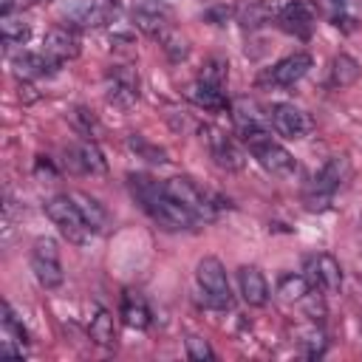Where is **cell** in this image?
Instances as JSON below:
<instances>
[{
    "instance_id": "cell-14",
    "label": "cell",
    "mask_w": 362,
    "mask_h": 362,
    "mask_svg": "<svg viewBox=\"0 0 362 362\" xmlns=\"http://www.w3.org/2000/svg\"><path fill=\"white\" fill-rule=\"evenodd\" d=\"M308 277L314 286H320L325 294H337L342 288V266L334 255L320 252L314 257H308Z\"/></svg>"
},
{
    "instance_id": "cell-17",
    "label": "cell",
    "mask_w": 362,
    "mask_h": 362,
    "mask_svg": "<svg viewBox=\"0 0 362 362\" xmlns=\"http://www.w3.org/2000/svg\"><path fill=\"white\" fill-rule=\"evenodd\" d=\"M68 161L76 173H85V175H105L107 173V161L93 141H76L68 150Z\"/></svg>"
},
{
    "instance_id": "cell-2",
    "label": "cell",
    "mask_w": 362,
    "mask_h": 362,
    "mask_svg": "<svg viewBox=\"0 0 362 362\" xmlns=\"http://www.w3.org/2000/svg\"><path fill=\"white\" fill-rule=\"evenodd\" d=\"M240 139H243L246 150L257 158V164H260L266 173H272L274 178H294V175H297V161H294V156H291L280 141L272 139V130H255V133H246V136H240Z\"/></svg>"
},
{
    "instance_id": "cell-26",
    "label": "cell",
    "mask_w": 362,
    "mask_h": 362,
    "mask_svg": "<svg viewBox=\"0 0 362 362\" xmlns=\"http://www.w3.org/2000/svg\"><path fill=\"white\" fill-rule=\"evenodd\" d=\"M88 334L96 345L102 348H113L116 345V328H113V314L99 308L93 317H90V325H88Z\"/></svg>"
},
{
    "instance_id": "cell-7",
    "label": "cell",
    "mask_w": 362,
    "mask_h": 362,
    "mask_svg": "<svg viewBox=\"0 0 362 362\" xmlns=\"http://www.w3.org/2000/svg\"><path fill=\"white\" fill-rule=\"evenodd\" d=\"M31 272L42 288H59L65 280L62 260H59V246L54 238L40 235L31 246Z\"/></svg>"
},
{
    "instance_id": "cell-30",
    "label": "cell",
    "mask_w": 362,
    "mask_h": 362,
    "mask_svg": "<svg viewBox=\"0 0 362 362\" xmlns=\"http://www.w3.org/2000/svg\"><path fill=\"white\" fill-rule=\"evenodd\" d=\"M127 147H130L139 158H144V161H150V164H164V161H167V153H164L158 144H150L144 136H130V139H127Z\"/></svg>"
},
{
    "instance_id": "cell-12",
    "label": "cell",
    "mask_w": 362,
    "mask_h": 362,
    "mask_svg": "<svg viewBox=\"0 0 362 362\" xmlns=\"http://www.w3.org/2000/svg\"><path fill=\"white\" fill-rule=\"evenodd\" d=\"M314 59L305 54V51H297V54H288L283 57L280 62H274L263 76H260V85H277V88H288L294 82H300L308 71H311Z\"/></svg>"
},
{
    "instance_id": "cell-27",
    "label": "cell",
    "mask_w": 362,
    "mask_h": 362,
    "mask_svg": "<svg viewBox=\"0 0 362 362\" xmlns=\"http://www.w3.org/2000/svg\"><path fill=\"white\" fill-rule=\"evenodd\" d=\"M359 76V62L351 54H337L331 62V85L334 88H348Z\"/></svg>"
},
{
    "instance_id": "cell-9",
    "label": "cell",
    "mask_w": 362,
    "mask_h": 362,
    "mask_svg": "<svg viewBox=\"0 0 362 362\" xmlns=\"http://www.w3.org/2000/svg\"><path fill=\"white\" fill-rule=\"evenodd\" d=\"M269 119H272V127L283 136V139H291V141H300L305 136H311L314 130V119L308 116V110L297 107L294 102H277L269 107Z\"/></svg>"
},
{
    "instance_id": "cell-15",
    "label": "cell",
    "mask_w": 362,
    "mask_h": 362,
    "mask_svg": "<svg viewBox=\"0 0 362 362\" xmlns=\"http://www.w3.org/2000/svg\"><path fill=\"white\" fill-rule=\"evenodd\" d=\"M25 328L11 311L8 303H3V317H0V354L3 356H25Z\"/></svg>"
},
{
    "instance_id": "cell-4",
    "label": "cell",
    "mask_w": 362,
    "mask_h": 362,
    "mask_svg": "<svg viewBox=\"0 0 362 362\" xmlns=\"http://www.w3.org/2000/svg\"><path fill=\"white\" fill-rule=\"evenodd\" d=\"M45 215L51 218V223L59 229V235L74 243V246H88L93 240V229L85 223V218L79 215L76 204L71 195H54L45 201Z\"/></svg>"
},
{
    "instance_id": "cell-13",
    "label": "cell",
    "mask_w": 362,
    "mask_h": 362,
    "mask_svg": "<svg viewBox=\"0 0 362 362\" xmlns=\"http://www.w3.org/2000/svg\"><path fill=\"white\" fill-rule=\"evenodd\" d=\"M42 54L54 62V65H62L68 59H74L79 54V37L71 25H57L51 28L45 37H42Z\"/></svg>"
},
{
    "instance_id": "cell-6",
    "label": "cell",
    "mask_w": 362,
    "mask_h": 362,
    "mask_svg": "<svg viewBox=\"0 0 362 362\" xmlns=\"http://www.w3.org/2000/svg\"><path fill=\"white\" fill-rule=\"evenodd\" d=\"M348 178V158L342 156H331L320 173L314 175L311 187L305 189V206L308 209H325L334 198V192L342 187V181Z\"/></svg>"
},
{
    "instance_id": "cell-34",
    "label": "cell",
    "mask_w": 362,
    "mask_h": 362,
    "mask_svg": "<svg viewBox=\"0 0 362 362\" xmlns=\"http://www.w3.org/2000/svg\"><path fill=\"white\" fill-rule=\"evenodd\" d=\"M161 40H164V48H167V54H170L173 59H184V57H187V51H189V48H187V42H184V40H178L175 34H164Z\"/></svg>"
},
{
    "instance_id": "cell-25",
    "label": "cell",
    "mask_w": 362,
    "mask_h": 362,
    "mask_svg": "<svg viewBox=\"0 0 362 362\" xmlns=\"http://www.w3.org/2000/svg\"><path fill=\"white\" fill-rule=\"evenodd\" d=\"M133 20H136V25H139L141 31H147V34H153V37H164V34H167V14H164L158 6H150V3L139 6V8L133 11Z\"/></svg>"
},
{
    "instance_id": "cell-21",
    "label": "cell",
    "mask_w": 362,
    "mask_h": 362,
    "mask_svg": "<svg viewBox=\"0 0 362 362\" xmlns=\"http://www.w3.org/2000/svg\"><path fill=\"white\" fill-rule=\"evenodd\" d=\"M71 198H74L79 215L85 218V223L93 229V235H99V232L107 229L110 215H107V209H105V204H102L99 198H93V195H88V192H71Z\"/></svg>"
},
{
    "instance_id": "cell-29",
    "label": "cell",
    "mask_w": 362,
    "mask_h": 362,
    "mask_svg": "<svg viewBox=\"0 0 362 362\" xmlns=\"http://www.w3.org/2000/svg\"><path fill=\"white\" fill-rule=\"evenodd\" d=\"M297 345L303 348L305 356H322V351H325V334L317 325H303V328H297Z\"/></svg>"
},
{
    "instance_id": "cell-8",
    "label": "cell",
    "mask_w": 362,
    "mask_h": 362,
    "mask_svg": "<svg viewBox=\"0 0 362 362\" xmlns=\"http://www.w3.org/2000/svg\"><path fill=\"white\" fill-rule=\"evenodd\" d=\"M164 192H167L170 198H175L178 204H184L198 221H212V218H215L218 204H215L192 178H187V175L167 178V181H164Z\"/></svg>"
},
{
    "instance_id": "cell-24",
    "label": "cell",
    "mask_w": 362,
    "mask_h": 362,
    "mask_svg": "<svg viewBox=\"0 0 362 362\" xmlns=\"http://www.w3.org/2000/svg\"><path fill=\"white\" fill-rule=\"evenodd\" d=\"M122 320H124L127 328H139V331H144V328L150 325V308H147L144 297L127 291V294L122 297Z\"/></svg>"
},
{
    "instance_id": "cell-16",
    "label": "cell",
    "mask_w": 362,
    "mask_h": 362,
    "mask_svg": "<svg viewBox=\"0 0 362 362\" xmlns=\"http://www.w3.org/2000/svg\"><path fill=\"white\" fill-rule=\"evenodd\" d=\"M314 11L305 6V3H288V6H283V11L277 14V25L286 31V34H291V37H297V40H308L311 37V31H314Z\"/></svg>"
},
{
    "instance_id": "cell-5",
    "label": "cell",
    "mask_w": 362,
    "mask_h": 362,
    "mask_svg": "<svg viewBox=\"0 0 362 362\" xmlns=\"http://www.w3.org/2000/svg\"><path fill=\"white\" fill-rule=\"evenodd\" d=\"M195 280H198V288H201V297L209 308H218V311H226L232 308L235 297H232V288H229V277H226V269L218 257H201L198 260V269H195Z\"/></svg>"
},
{
    "instance_id": "cell-31",
    "label": "cell",
    "mask_w": 362,
    "mask_h": 362,
    "mask_svg": "<svg viewBox=\"0 0 362 362\" xmlns=\"http://www.w3.org/2000/svg\"><path fill=\"white\" fill-rule=\"evenodd\" d=\"M0 31H3V42L6 45H17V42H23L25 37H28V23L20 17H14V14H3V20H0Z\"/></svg>"
},
{
    "instance_id": "cell-18",
    "label": "cell",
    "mask_w": 362,
    "mask_h": 362,
    "mask_svg": "<svg viewBox=\"0 0 362 362\" xmlns=\"http://www.w3.org/2000/svg\"><path fill=\"white\" fill-rule=\"evenodd\" d=\"M238 286H240V297L249 305L260 308L269 303V283L257 266H240L238 269Z\"/></svg>"
},
{
    "instance_id": "cell-10",
    "label": "cell",
    "mask_w": 362,
    "mask_h": 362,
    "mask_svg": "<svg viewBox=\"0 0 362 362\" xmlns=\"http://www.w3.org/2000/svg\"><path fill=\"white\" fill-rule=\"evenodd\" d=\"M105 96L116 107H133L139 102V76L130 65H113L105 74Z\"/></svg>"
},
{
    "instance_id": "cell-35",
    "label": "cell",
    "mask_w": 362,
    "mask_h": 362,
    "mask_svg": "<svg viewBox=\"0 0 362 362\" xmlns=\"http://www.w3.org/2000/svg\"><path fill=\"white\" fill-rule=\"evenodd\" d=\"M17 0H0V14H14Z\"/></svg>"
},
{
    "instance_id": "cell-23",
    "label": "cell",
    "mask_w": 362,
    "mask_h": 362,
    "mask_svg": "<svg viewBox=\"0 0 362 362\" xmlns=\"http://www.w3.org/2000/svg\"><path fill=\"white\" fill-rule=\"evenodd\" d=\"M187 93H189V99H192L198 107H204V110H223V107H226L223 85H212V82L195 79Z\"/></svg>"
},
{
    "instance_id": "cell-3",
    "label": "cell",
    "mask_w": 362,
    "mask_h": 362,
    "mask_svg": "<svg viewBox=\"0 0 362 362\" xmlns=\"http://www.w3.org/2000/svg\"><path fill=\"white\" fill-rule=\"evenodd\" d=\"M116 0H57V14L71 28H102L119 17Z\"/></svg>"
},
{
    "instance_id": "cell-19",
    "label": "cell",
    "mask_w": 362,
    "mask_h": 362,
    "mask_svg": "<svg viewBox=\"0 0 362 362\" xmlns=\"http://www.w3.org/2000/svg\"><path fill=\"white\" fill-rule=\"evenodd\" d=\"M232 119H235V127L240 136L255 133V130H269V124H272L269 113H263L260 105L252 99H238L232 105Z\"/></svg>"
},
{
    "instance_id": "cell-11",
    "label": "cell",
    "mask_w": 362,
    "mask_h": 362,
    "mask_svg": "<svg viewBox=\"0 0 362 362\" xmlns=\"http://www.w3.org/2000/svg\"><path fill=\"white\" fill-rule=\"evenodd\" d=\"M201 139H204V144H206V150L218 167H223V170H240L243 167V161H246L243 150L238 147V141L232 136H226L223 130H218L212 124H204Z\"/></svg>"
},
{
    "instance_id": "cell-28",
    "label": "cell",
    "mask_w": 362,
    "mask_h": 362,
    "mask_svg": "<svg viewBox=\"0 0 362 362\" xmlns=\"http://www.w3.org/2000/svg\"><path fill=\"white\" fill-rule=\"evenodd\" d=\"M277 294H280V300H286V303L303 300V297L308 294V277H303V274H283V277L277 280Z\"/></svg>"
},
{
    "instance_id": "cell-32",
    "label": "cell",
    "mask_w": 362,
    "mask_h": 362,
    "mask_svg": "<svg viewBox=\"0 0 362 362\" xmlns=\"http://www.w3.org/2000/svg\"><path fill=\"white\" fill-rule=\"evenodd\" d=\"M198 79L212 82V85H223L226 82V62L223 59H206V65L201 68Z\"/></svg>"
},
{
    "instance_id": "cell-20",
    "label": "cell",
    "mask_w": 362,
    "mask_h": 362,
    "mask_svg": "<svg viewBox=\"0 0 362 362\" xmlns=\"http://www.w3.org/2000/svg\"><path fill=\"white\" fill-rule=\"evenodd\" d=\"M283 11L280 0H249L240 11H238V23L243 28H260L272 20H277V14Z\"/></svg>"
},
{
    "instance_id": "cell-22",
    "label": "cell",
    "mask_w": 362,
    "mask_h": 362,
    "mask_svg": "<svg viewBox=\"0 0 362 362\" xmlns=\"http://www.w3.org/2000/svg\"><path fill=\"white\" fill-rule=\"evenodd\" d=\"M11 68H14V74H17L20 79H40V76L54 74L59 65H54L42 51H40V54L23 51V54H17V57L11 59Z\"/></svg>"
},
{
    "instance_id": "cell-1",
    "label": "cell",
    "mask_w": 362,
    "mask_h": 362,
    "mask_svg": "<svg viewBox=\"0 0 362 362\" xmlns=\"http://www.w3.org/2000/svg\"><path fill=\"white\" fill-rule=\"evenodd\" d=\"M130 178V189L133 195L139 198V204L150 212V218L156 223H161L164 229H173V232H187V229H195L198 218L184 206L178 204L175 198H170L164 192V184L153 181L150 175H127Z\"/></svg>"
},
{
    "instance_id": "cell-33",
    "label": "cell",
    "mask_w": 362,
    "mask_h": 362,
    "mask_svg": "<svg viewBox=\"0 0 362 362\" xmlns=\"http://www.w3.org/2000/svg\"><path fill=\"white\" fill-rule=\"evenodd\" d=\"M184 342H187V356H189V359H195V362L215 359V351L209 348V342H206V339H201V337H187Z\"/></svg>"
}]
</instances>
